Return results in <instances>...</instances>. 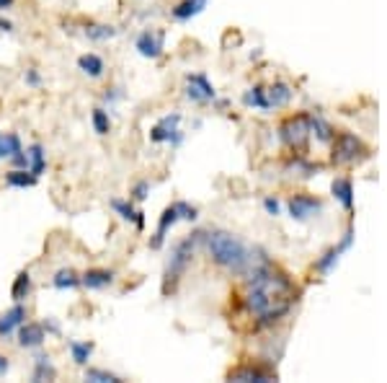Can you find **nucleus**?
Masks as SVG:
<instances>
[{
	"label": "nucleus",
	"mask_w": 387,
	"mask_h": 383,
	"mask_svg": "<svg viewBox=\"0 0 387 383\" xmlns=\"http://www.w3.org/2000/svg\"><path fill=\"white\" fill-rule=\"evenodd\" d=\"M297 290H294L292 280L269 262H261L258 267L251 270L248 277V293H245V306L248 311L258 316L261 327H269L274 321L289 313L292 303L297 301Z\"/></svg>",
	"instance_id": "obj_1"
},
{
	"label": "nucleus",
	"mask_w": 387,
	"mask_h": 383,
	"mask_svg": "<svg viewBox=\"0 0 387 383\" xmlns=\"http://www.w3.org/2000/svg\"><path fill=\"white\" fill-rule=\"evenodd\" d=\"M204 236H206V249H209L212 259L220 264V267L243 272L245 267L251 264V254H248V249H245L243 244L232 236V233L214 231V233H204Z\"/></svg>",
	"instance_id": "obj_2"
},
{
	"label": "nucleus",
	"mask_w": 387,
	"mask_h": 383,
	"mask_svg": "<svg viewBox=\"0 0 387 383\" xmlns=\"http://www.w3.org/2000/svg\"><path fill=\"white\" fill-rule=\"evenodd\" d=\"M204 239V233L199 231L189 239H183L181 244H176L173 251H171V259H168V267H166V275H163V293H173L176 290V282L181 280V275L186 272V267L191 264L194 259V251H197V244Z\"/></svg>",
	"instance_id": "obj_3"
},
{
	"label": "nucleus",
	"mask_w": 387,
	"mask_h": 383,
	"mask_svg": "<svg viewBox=\"0 0 387 383\" xmlns=\"http://www.w3.org/2000/svg\"><path fill=\"white\" fill-rule=\"evenodd\" d=\"M178 122H181V114H166L163 120L150 130V140L152 143H168L178 148L183 143V132L178 130Z\"/></svg>",
	"instance_id": "obj_4"
},
{
	"label": "nucleus",
	"mask_w": 387,
	"mask_h": 383,
	"mask_svg": "<svg viewBox=\"0 0 387 383\" xmlns=\"http://www.w3.org/2000/svg\"><path fill=\"white\" fill-rule=\"evenodd\" d=\"M310 135V117L308 114H297V117H289V120L282 125V140L287 145H302Z\"/></svg>",
	"instance_id": "obj_5"
},
{
	"label": "nucleus",
	"mask_w": 387,
	"mask_h": 383,
	"mask_svg": "<svg viewBox=\"0 0 387 383\" xmlns=\"http://www.w3.org/2000/svg\"><path fill=\"white\" fill-rule=\"evenodd\" d=\"M186 83H189L186 96H189L194 104H209V101H214L217 91H214V86L209 83V78H206L204 73H194V75H189Z\"/></svg>",
	"instance_id": "obj_6"
},
{
	"label": "nucleus",
	"mask_w": 387,
	"mask_h": 383,
	"mask_svg": "<svg viewBox=\"0 0 387 383\" xmlns=\"http://www.w3.org/2000/svg\"><path fill=\"white\" fill-rule=\"evenodd\" d=\"M163 44H166V34L158 32V29H145L135 42L137 52L147 60H155V57L163 55Z\"/></svg>",
	"instance_id": "obj_7"
},
{
	"label": "nucleus",
	"mask_w": 387,
	"mask_h": 383,
	"mask_svg": "<svg viewBox=\"0 0 387 383\" xmlns=\"http://www.w3.org/2000/svg\"><path fill=\"white\" fill-rule=\"evenodd\" d=\"M181 220V213H178V205H168L166 210H163V215H160L158 220V228H155V233H152L150 239V249L152 251H158V249H163V241H166V233L173 228L176 223Z\"/></svg>",
	"instance_id": "obj_8"
},
{
	"label": "nucleus",
	"mask_w": 387,
	"mask_h": 383,
	"mask_svg": "<svg viewBox=\"0 0 387 383\" xmlns=\"http://www.w3.org/2000/svg\"><path fill=\"white\" fill-rule=\"evenodd\" d=\"M320 210H323V205L313 194H294L292 200H289V215L294 220H308V218H313Z\"/></svg>",
	"instance_id": "obj_9"
},
{
	"label": "nucleus",
	"mask_w": 387,
	"mask_h": 383,
	"mask_svg": "<svg viewBox=\"0 0 387 383\" xmlns=\"http://www.w3.org/2000/svg\"><path fill=\"white\" fill-rule=\"evenodd\" d=\"M356 151H364L359 140L354 135H343L336 137V145H333V161H339V163H346V161H356Z\"/></svg>",
	"instance_id": "obj_10"
},
{
	"label": "nucleus",
	"mask_w": 387,
	"mask_h": 383,
	"mask_svg": "<svg viewBox=\"0 0 387 383\" xmlns=\"http://www.w3.org/2000/svg\"><path fill=\"white\" fill-rule=\"evenodd\" d=\"M44 339H47V332H44V327L41 324H34V321H29V324H21L18 327V344L21 347H26V350H34V347H41L44 344Z\"/></svg>",
	"instance_id": "obj_11"
},
{
	"label": "nucleus",
	"mask_w": 387,
	"mask_h": 383,
	"mask_svg": "<svg viewBox=\"0 0 387 383\" xmlns=\"http://www.w3.org/2000/svg\"><path fill=\"white\" fill-rule=\"evenodd\" d=\"M111 208H114V213H117L122 220H126V223H135L137 231H143L145 228V213L143 210H135L132 200H111Z\"/></svg>",
	"instance_id": "obj_12"
},
{
	"label": "nucleus",
	"mask_w": 387,
	"mask_h": 383,
	"mask_svg": "<svg viewBox=\"0 0 387 383\" xmlns=\"http://www.w3.org/2000/svg\"><path fill=\"white\" fill-rule=\"evenodd\" d=\"M114 282V272L111 270H101V267H96V270H88L80 275V285L88 287V290H103V287H109Z\"/></svg>",
	"instance_id": "obj_13"
},
{
	"label": "nucleus",
	"mask_w": 387,
	"mask_h": 383,
	"mask_svg": "<svg viewBox=\"0 0 387 383\" xmlns=\"http://www.w3.org/2000/svg\"><path fill=\"white\" fill-rule=\"evenodd\" d=\"M26 321V308L21 303H16L11 311H6L0 316V337H11L13 329H18Z\"/></svg>",
	"instance_id": "obj_14"
},
{
	"label": "nucleus",
	"mask_w": 387,
	"mask_h": 383,
	"mask_svg": "<svg viewBox=\"0 0 387 383\" xmlns=\"http://www.w3.org/2000/svg\"><path fill=\"white\" fill-rule=\"evenodd\" d=\"M351 239H354V231L348 228L346 236H343V241H341L339 246H333L331 251H328V254H325L323 259H320V262L315 264V270H317V272H323V275H325V272H331V270H333V264H336V262L341 259V254H343V251H346V249L351 246Z\"/></svg>",
	"instance_id": "obj_15"
},
{
	"label": "nucleus",
	"mask_w": 387,
	"mask_h": 383,
	"mask_svg": "<svg viewBox=\"0 0 387 383\" xmlns=\"http://www.w3.org/2000/svg\"><path fill=\"white\" fill-rule=\"evenodd\" d=\"M206 3L209 0H181L173 8V18L176 21H191V18L199 16L206 8Z\"/></svg>",
	"instance_id": "obj_16"
},
{
	"label": "nucleus",
	"mask_w": 387,
	"mask_h": 383,
	"mask_svg": "<svg viewBox=\"0 0 387 383\" xmlns=\"http://www.w3.org/2000/svg\"><path fill=\"white\" fill-rule=\"evenodd\" d=\"M292 99V88L287 83H274L271 88H266V101H269V109H279V106H287Z\"/></svg>",
	"instance_id": "obj_17"
},
{
	"label": "nucleus",
	"mask_w": 387,
	"mask_h": 383,
	"mask_svg": "<svg viewBox=\"0 0 387 383\" xmlns=\"http://www.w3.org/2000/svg\"><path fill=\"white\" fill-rule=\"evenodd\" d=\"M230 381H258V383H269L274 381V375L269 370H261V368H253V365H245L235 373H230Z\"/></svg>",
	"instance_id": "obj_18"
},
{
	"label": "nucleus",
	"mask_w": 387,
	"mask_h": 383,
	"mask_svg": "<svg viewBox=\"0 0 387 383\" xmlns=\"http://www.w3.org/2000/svg\"><path fill=\"white\" fill-rule=\"evenodd\" d=\"M29 296H32V275L24 270V272H18L16 280H13V285H11V298H13L16 303H24Z\"/></svg>",
	"instance_id": "obj_19"
},
{
	"label": "nucleus",
	"mask_w": 387,
	"mask_h": 383,
	"mask_svg": "<svg viewBox=\"0 0 387 383\" xmlns=\"http://www.w3.org/2000/svg\"><path fill=\"white\" fill-rule=\"evenodd\" d=\"M37 179H39V176H34L29 168H11L8 174H6V184H8V187H16V189H29V187L37 184Z\"/></svg>",
	"instance_id": "obj_20"
},
{
	"label": "nucleus",
	"mask_w": 387,
	"mask_h": 383,
	"mask_svg": "<svg viewBox=\"0 0 387 383\" xmlns=\"http://www.w3.org/2000/svg\"><path fill=\"white\" fill-rule=\"evenodd\" d=\"M78 68L86 73L88 78H101L103 70H106L103 60L98 55H93V52H88V55H80L78 57Z\"/></svg>",
	"instance_id": "obj_21"
},
{
	"label": "nucleus",
	"mask_w": 387,
	"mask_h": 383,
	"mask_svg": "<svg viewBox=\"0 0 387 383\" xmlns=\"http://www.w3.org/2000/svg\"><path fill=\"white\" fill-rule=\"evenodd\" d=\"M57 378V368L52 365V360L47 355H39L34 360V373H32V381L41 383V381H55Z\"/></svg>",
	"instance_id": "obj_22"
},
{
	"label": "nucleus",
	"mask_w": 387,
	"mask_h": 383,
	"mask_svg": "<svg viewBox=\"0 0 387 383\" xmlns=\"http://www.w3.org/2000/svg\"><path fill=\"white\" fill-rule=\"evenodd\" d=\"M26 158H29V171L34 176L44 174V168H47V158H44V148L39 143H34L26 148Z\"/></svg>",
	"instance_id": "obj_23"
},
{
	"label": "nucleus",
	"mask_w": 387,
	"mask_h": 383,
	"mask_svg": "<svg viewBox=\"0 0 387 383\" xmlns=\"http://www.w3.org/2000/svg\"><path fill=\"white\" fill-rule=\"evenodd\" d=\"M243 104L253 106V109H261V112H269V101H266V88L263 86H253L243 94Z\"/></svg>",
	"instance_id": "obj_24"
},
{
	"label": "nucleus",
	"mask_w": 387,
	"mask_h": 383,
	"mask_svg": "<svg viewBox=\"0 0 387 383\" xmlns=\"http://www.w3.org/2000/svg\"><path fill=\"white\" fill-rule=\"evenodd\" d=\"M52 285L57 290H75V287H80V275L75 270H70V267H65L52 277Z\"/></svg>",
	"instance_id": "obj_25"
},
{
	"label": "nucleus",
	"mask_w": 387,
	"mask_h": 383,
	"mask_svg": "<svg viewBox=\"0 0 387 383\" xmlns=\"http://www.w3.org/2000/svg\"><path fill=\"white\" fill-rule=\"evenodd\" d=\"M21 151H24V145H21V137L16 132H8V135L0 132V161L11 158V156H16Z\"/></svg>",
	"instance_id": "obj_26"
},
{
	"label": "nucleus",
	"mask_w": 387,
	"mask_h": 383,
	"mask_svg": "<svg viewBox=\"0 0 387 383\" xmlns=\"http://www.w3.org/2000/svg\"><path fill=\"white\" fill-rule=\"evenodd\" d=\"M96 344L93 342H78V339H72L70 342V355L75 360V365H88V360L93 355Z\"/></svg>",
	"instance_id": "obj_27"
},
{
	"label": "nucleus",
	"mask_w": 387,
	"mask_h": 383,
	"mask_svg": "<svg viewBox=\"0 0 387 383\" xmlns=\"http://www.w3.org/2000/svg\"><path fill=\"white\" fill-rule=\"evenodd\" d=\"M333 197H339L346 210L354 208V189H351V182H348V179H336V182H333Z\"/></svg>",
	"instance_id": "obj_28"
},
{
	"label": "nucleus",
	"mask_w": 387,
	"mask_h": 383,
	"mask_svg": "<svg viewBox=\"0 0 387 383\" xmlns=\"http://www.w3.org/2000/svg\"><path fill=\"white\" fill-rule=\"evenodd\" d=\"M83 34H86L88 39H93V42H106V39H111V37L117 34V29H114V26H109V24H88Z\"/></svg>",
	"instance_id": "obj_29"
},
{
	"label": "nucleus",
	"mask_w": 387,
	"mask_h": 383,
	"mask_svg": "<svg viewBox=\"0 0 387 383\" xmlns=\"http://www.w3.org/2000/svg\"><path fill=\"white\" fill-rule=\"evenodd\" d=\"M86 381L91 383H122V378L103 368H86Z\"/></svg>",
	"instance_id": "obj_30"
},
{
	"label": "nucleus",
	"mask_w": 387,
	"mask_h": 383,
	"mask_svg": "<svg viewBox=\"0 0 387 383\" xmlns=\"http://www.w3.org/2000/svg\"><path fill=\"white\" fill-rule=\"evenodd\" d=\"M91 120H93V130L98 135H109L111 120H109V112H106V109H101V106L93 109V117H91Z\"/></svg>",
	"instance_id": "obj_31"
},
{
	"label": "nucleus",
	"mask_w": 387,
	"mask_h": 383,
	"mask_svg": "<svg viewBox=\"0 0 387 383\" xmlns=\"http://www.w3.org/2000/svg\"><path fill=\"white\" fill-rule=\"evenodd\" d=\"M147 194H150V182H137L135 187H132V192H129V200H135V202H143L147 200Z\"/></svg>",
	"instance_id": "obj_32"
},
{
	"label": "nucleus",
	"mask_w": 387,
	"mask_h": 383,
	"mask_svg": "<svg viewBox=\"0 0 387 383\" xmlns=\"http://www.w3.org/2000/svg\"><path fill=\"white\" fill-rule=\"evenodd\" d=\"M178 205V213H181V220H197L199 210L194 208V205H189V202H176Z\"/></svg>",
	"instance_id": "obj_33"
},
{
	"label": "nucleus",
	"mask_w": 387,
	"mask_h": 383,
	"mask_svg": "<svg viewBox=\"0 0 387 383\" xmlns=\"http://www.w3.org/2000/svg\"><path fill=\"white\" fill-rule=\"evenodd\" d=\"M11 163H13V168H29V158H26V151L16 153V156H11Z\"/></svg>",
	"instance_id": "obj_34"
},
{
	"label": "nucleus",
	"mask_w": 387,
	"mask_h": 383,
	"mask_svg": "<svg viewBox=\"0 0 387 383\" xmlns=\"http://www.w3.org/2000/svg\"><path fill=\"white\" fill-rule=\"evenodd\" d=\"M24 80H26V86H39L41 83V75H39V70H26V75H24Z\"/></svg>",
	"instance_id": "obj_35"
},
{
	"label": "nucleus",
	"mask_w": 387,
	"mask_h": 383,
	"mask_svg": "<svg viewBox=\"0 0 387 383\" xmlns=\"http://www.w3.org/2000/svg\"><path fill=\"white\" fill-rule=\"evenodd\" d=\"M41 327H44V332H47V334H60V324H57L55 319H44V324H41Z\"/></svg>",
	"instance_id": "obj_36"
},
{
	"label": "nucleus",
	"mask_w": 387,
	"mask_h": 383,
	"mask_svg": "<svg viewBox=\"0 0 387 383\" xmlns=\"http://www.w3.org/2000/svg\"><path fill=\"white\" fill-rule=\"evenodd\" d=\"M263 208L269 210L271 215H277V213H279V202L274 200V197H266V200H263Z\"/></svg>",
	"instance_id": "obj_37"
},
{
	"label": "nucleus",
	"mask_w": 387,
	"mask_h": 383,
	"mask_svg": "<svg viewBox=\"0 0 387 383\" xmlns=\"http://www.w3.org/2000/svg\"><path fill=\"white\" fill-rule=\"evenodd\" d=\"M8 368H11L8 358H6V355H0V375H6V373H8Z\"/></svg>",
	"instance_id": "obj_38"
},
{
	"label": "nucleus",
	"mask_w": 387,
	"mask_h": 383,
	"mask_svg": "<svg viewBox=\"0 0 387 383\" xmlns=\"http://www.w3.org/2000/svg\"><path fill=\"white\" fill-rule=\"evenodd\" d=\"M0 32H13V24H11L8 18L0 16Z\"/></svg>",
	"instance_id": "obj_39"
},
{
	"label": "nucleus",
	"mask_w": 387,
	"mask_h": 383,
	"mask_svg": "<svg viewBox=\"0 0 387 383\" xmlns=\"http://www.w3.org/2000/svg\"><path fill=\"white\" fill-rule=\"evenodd\" d=\"M13 3H16V0H0V11H8Z\"/></svg>",
	"instance_id": "obj_40"
}]
</instances>
